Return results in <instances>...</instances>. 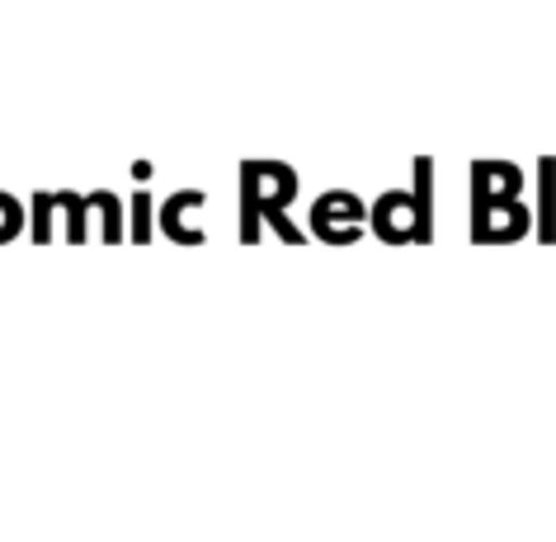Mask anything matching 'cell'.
Returning a JSON list of instances; mask_svg holds the SVG:
<instances>
[{
	"instance_id": "7a4b0ae2",
	"label": "cell",
	"mask_w": 556,
	"mask_h": 542,
	"mask_svg": "<svg viewBox=\"0 0 556 542\" xmlns=\"http://www.w3.org/2000/svg\"><path fill=\"white\" fill-rule=\"evenodd\" d=\"M372 231L382 241H425L429 236V207H425V193H382L372 203Z\"/></svg>"
},
{
	"instance_id": "6da1fadb",
	"label": "cell",
	"mask_w": 556,
	"mask_h": 542,
	"mask_svg": "<svg viewBox=\"0 0 556 542\" xmlns=\"http://www.w3.org/2000/svg\"><path fill=\"white\" fill-rule=\"evenodd\" d=\"M519 189H523V179L505 161H481L471 171V236L477 241L500 245V241H519L528 231L533 217L519 203Z\"/></svg>"
},
{
	"instance_id": "277c9868",
	"label": "cell",
	"mask_w": 556,
	"mask_h": 542,
	"mask_svg": "<svg viewBox=\"0 0 556 542\" xmlns=\"http://www.w3.org/2000/svg\"><path fill=\"white\" fill-rule=\"evenodd\" d=\"M312 231L326 236V241L336 245H350L358 231H364V203L354 199V193H326V199H316L312 207Z\"/></svg>"
},
{
	"instance_id": "5b68a950",
	"label": "cell",
	"mask_w": 556,
	"mask_h": 542,
	"mask_svg": "<svg viewBox=\"0 0 556 542\" xmlns=\"http://www.w3.org/2000/svg\"><path fill=\"white\" fill-rule=\"evenodd\" d=\"M20 227H24L20 203L10 199V193H0V241H10V236H20Z\"/></svg>"
},
{
	"instance_id": "3957f363",
	"label": "cell",
	"mask_w": 556,
	"mask_h": 542,
	"mask_svg": "<svg viewBox=\"0 0 556 542\" xmlns=\"http://www.w3.org/2000/svg\"><path fill=\"white\" fill-rule=\"evenodd\" d=\"M293 189H298V175L283 171V165L274 171V185H264V165H245V217L255 222V213L264 207V217L278 222V231L293 236V231H288V222H283V213H278L283 199H293Z\"/></svg>"
}]
</instances>
